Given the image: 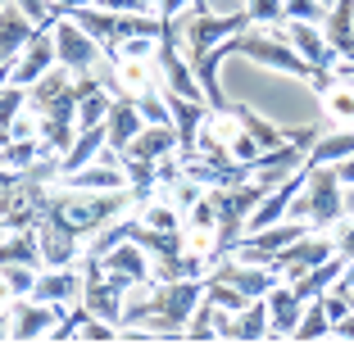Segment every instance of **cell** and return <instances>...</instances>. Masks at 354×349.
I'll return each mask as SVG.
<instances>
[{
    "mask_svg": "<svg viewBox=\"0 0 354 349\" xmlns=\"http://www.w3.org/2000/svg\"><path fill=\"white\" fill-rule=\"evenodd\" d=\"M0 263L46 267V258H41V240H37V232H5V245H0Z\"/></svg>",
    "mask_w": 354,
    "mask_h": 349,
    "instance_id": "cell-18",
    "label": "cell"
},
{
    "mask_svg": "<svg viewBox=\"0 0 354 349\" xmlns=\"http://www.w3.org/2000/svg\"><path fill=\"white\" fill-rule=\"evenodd\" d=\"M236 118H241V127H245V132H250L254 141L263 145V150H272V145H286V141H291V127L268 123L263 113H254L250 104H241V100H236Z\"/></svg>",
    "mask_w": 354,
    "mask_h": 349,
    "instance_id": "cell-19",
    "label": "cell"
},
{
    "mask_svg": "<svg viewBox=\"0 0 354 349\" xmlns=\"http://www.w3.org/2000/svg\"><path fill=\"white\" fill-rule=\"evenodd\" d=\"M332 336H341V340H354V313H350V318H341V322H336V327H332Z\"/></svg>",
    "mask_w": 354,
    "mask_h": 349,
    "instance_id": "cell-31",
    "label": "cell"
},
{
    "mask_svg": "<svg viewBox=\"0 0 354 349\" xmlns=\"http://www.w3.org/2000/svg\"><path fill=\"white\" fill-rule=\"evenodd\" d=\"M263 299H268V313H272L268 340H291L295 327H300V318H304V304H309V299H304L291 281H277Z\"/></svg>",
    "mask_w": 354,
    "mask_h": 349,
    "instance_id": "cell-9",
    "label": "cell"
},
{
    "mask_svg": "<svg viewBox=\"0 0 354 349\" xmlns=\"http://www.w3.org/2000/svg\"><path fill=\"white\" fill-rule=\"evenodd\" d=\"M327 0H286V23L300 19V23H323L327 19Z\"/></svg>",
    "mask_w": 354,
    "mask_h": 349,
    "instance_id": "cell-24",
    "label": "cell"
},
{
    "mask_svg": "<svg viewBox=\"0 0 354 349\" xmlns=\"http://www.w3.org/2000/svg\"><path fill=\"white\" fill-rule=\"evenodd\" d=\"M82 290H86L82 263H77V267H41V281H37V295H32V299L73 308V304H82Z\"/></svg>",
    "mask_w": 354,
    "mask_h": 349,
    "instance_id": "cell-12",
    "label": "cell"
},
{
    "mask_svg": "<svg viewBox=\"0 0 354 349\" xmlns=\"http://www.w3.org/2000/svg\"><path fill=\"white\" fill-rule=\"evenodd\" d=\"M332 336V318H327V308H323V299H309L304 304V318H300V327H295V336L291 340H327Z\"/></svg>",
    "mask_w": 354,
    "mask_h": 349,
    "instance_id": "cell-22",
    "label": "cell"
},
{
    "mask_svg": "<svg viewBox=\"0 0 354 349\" xmlns=\"http://www.w3.org/2000/svg\"><path fill=\"white\" fill-rule=\"evenodd\" d=\"M286 37H291V46L313 64V68L332 73L336 64H341V55H336V50H332V41H327L323 23H300V19H291V23H286Z\"/></svg>",
    "mask_w": 354,
    "mask_h": 349,
    "instance_id": "cell-11",
    "label": "cell"
},
{
    "mask_svg": "<svg viewBox=\"0 0 354 349\" xmlns=\"http://www.w3.org/2000/svg\"><path fill=\"white\" fill-rule=\"evenodd\" d=\"M50 68H59V50H55V23L50 28H37V37L28 41V50L19 55L10 73H5V82H19V86H37Z\"/></svg>",
    "mask_w": 354,
    "mask_h": 349,
    "instance_id": "cell-7",
    "label": "cell"
},
{
    "mask_svg": "<svg viewBox=\"0 0 354 349\" xmlns=\"http://www.w3.org/2000/svg\"><path fill=\"white\" fill-rule=\"evenodd\" d=\"M37 281H41V267L0 263V286H5V299H32V295H37Z\"/></svg>",
    "mask_w": 354,
    "mask_h": 349,
    "instance_id": "cell-20",
    "label": "cell"
},
{
    "mask_svg": "<svg viewBox=\"0 0 354 349\" xmlns=\"http://www.w3.org/2000/svg\"><path fill=\"white\" fill-rule=\"evenodd\" d=\"M109 145V127H82V136L73 141V150L64 154L59 164H64V173H77V168H86V164H95L100 159V150Z\"/></svg>",
    "mask_w": 354,
    "mask_h": 349,
    "instance_id": "cell-17",
    "label": "cell"
},
{
    "mask_svg": "<svg viewBox=\"0 0 354 349\" xmlns=\"http://www.w3.org/2000/svg\"><path fill=\"white\" fill-rule=\"evenodd\" d=\"M136 109L146 123H173V109H168V95H164V82L150 86V91H136Z\"/></svg>",
    "mask_w": 354,
    "mask_h": 349,
    "instance_id": "cell-23",
    "label": "cell"
},
{
    "mask_svg": "<svg viewBox=\"0 0 354 349\" xmlns=\"http://www.w3.org/2000/svg\"><path fill=\"white\" fill-rule=\"evenodd\" d=\"M345 218H354V186H345Z\"/></svg>",
    "mask_w": 354,
    "mask_h": 349,
    "instance_id": "cell-33",
    "label": "cell"
},
{
    "mask_svg": "<svg viewBox=\"0 0 354 349\" xmlns=\"http://www.w3.org/2000/svg\"><path fill=\"white\" fill-rule=\"evenodd\" d=\"M332 236H336V249H341V254H345V258L354 263V218H341Z\"/></svg>",
    "mask_w": 354,
    "mask_h": 349,
    "instance_id": "cell-30",
    "label": "cell"
},
{
    "mask_svg": "<svg viewBox=\"0 0 354 349\" xmlns=\"http://www.w3.org/2000/svg\"><path fill=\"white\" fill-rule=\"evenodd\" d=\"M268 327H272L268 299H250L236 313V340H268Z\"/></svg>",
    "mask_w": 354,
    "mask_h": 349,
    "instance_id": "cell-21",
    "label": "cell"
},
{
    "mask_svg": "<svg viewBox=\"0 0 354 349\" xmlns=\"http://www.w3.org/2000/svg\"><path fill=\"white\" fill-rule=\"evenodd\" d=\"M332 254H341L336 249V236H327L323 227H309L300 240H291V245L277 254V263H281V277L286 281H295L300 272H309V267H318V263H327Z\"/></svg>",
    "mask_w": 354,
    "mask_h": 349,
    "instance_id": "cell-6",
    "label": "cell"
},
{
    "mask_svg": "<svg viewBox=\"0 0 354 349\" xmlns=\"http://www.w3.org/2000/svg\"><path fill=\"white\" fill-rule=\"evenodd\" d=\"M37 28H41V23L28 19V14H23L14 0L5 5V14H0V68H5V73L19 64V55L28 50V41L37 37Z\"/></svg>",
    "mask_w": 354,
    "mask_h": 349,
    "instance_id": "cell-10",
    "label": "cell"
},
{
    "mask_svg": "<svg viewBox=\"0 0 354 349\" xmlns=\"http://www.w3.org/2000/svg\"><path fill=\"white\" fill-rule=\"evenodd\" d=\"M104 127H109V150H118V154H123L141 132H146V118H141V109H136V95H132V91L114 95Z\"/></svg>",
    "mask_w": 354,
    "mask_h": 349,
    "instance_id": "cell-14",
    "label": "cell"
},
{
    "mask_svg": "<svg viewBox=\"0 0 354 349\" xmlns=\"http://www.w3.org/2000/svg\"><path fill=\"white\" fill-rule=\"evenodd\" d=\"M59 10H82V5H91V0H55Z\"/></svg>",
    "mask_w": 354,
    "mask_h": 349,
    "instance_id": "cell-32",
    "label": "cell"
},
{
    "mask_svg": "<svg viewBox=\"0 0 354 349\" xmlns=\"http://www.w3.org/2000/svg\"><path fill=\"white\" fill-rule=\"evenodd\" d=\"M245 28H254L250 10H232V14H200V10H187L182 14V23H177V41H182V50H187V59H196V55H209L214 46H223L227 37H241Z\"/></svg>",
    "mask_w": 354,
    "mask_h": 349,
    "instance_id": "cell-3",
    "label": "cell"
},
{
    "mask_svg": "<svg viewBox=\"0 0 354 349\" xmlns=\"http://www.w3.org/2000/svg\"><path fill=\"white\" fill-rule=\"evenodd\" d=\"M91 5L114 14H159V0H91Z\"/></svg>",
    "mask_w": 354,
    "mask_h": 349,
    "instance_id": "cell-28",
    "label": "cell"
},
{
    "mask_svg": "<svg viewBox=\"0 0 354 349\" xmlns=\"http://www.w3.org/2000/svg\"><path fill=\"white\" fill-rule=\"evenodd\" d=\"M55 50H59V64L73 68V73H91V68H100V59H104V46L95 41L73 14H59V19H55Z\"/></svg>",
    "mask_w": 354,
    "mask_h": 349,
    "instance_id": "cell-5",
    "label": "cell"
},
{
    "mask_svg": "<svg viewBox=\"0 0 354 349\" xmlns=\"http://www.w3.org/2000/svg\"><path fill=\"white\" fill-rule=\"evenodd\" d=\"M100 263H104V272H109L114 281H123L127 290L155 277V258H150V249L141 245V240H123V245H114L109 254H100Z\"/></svg>",
    "mask_w": 354,
    "mask_h": 349,
    "instance_id": "cell-8",
    "label": "cell"
},
{
    "mask_svg": "<svg viewBox=\"0 0 354 349\" xmlns=\"http://www.w3.org/2000/svg\"><path fill=\"white\" fill-rule=\"evenodd\" d=\"M254 23H286V0H245Z\"/></svg>",
    "mask_w": 354,
    "mask_h": 349,
    "instance_id": "cell-25",
    "label": "cell"
},
{
    "mask_svg": "<svg viewBox=\"0 0 354 349\" xmlns=\"http://www.w3.org/2000/svg\"><path fill=\"white\" fill-rule=\"evenodd\" d=\"M345 267H350V258H345V254H332L327 263H318V267H309V272H300V277H295L291 286L300 290L304 299H318V295H327V290H332L336 281H341Z\"/></svg>",
    "mask_w": 354,
    "mask_h": 349,
    "instance_id": "cell-16",
    "label": "cell"
},
{
    "mask_svg": "<svg viewBox=\"0 0 354 349\" xmlns=\"http://www.w3.org/2000/svg\"><path fill=\"white\" fill-rule=\"evenodd\" d=\"M232 154H236L241 164H254V159H259V154H263V145H259V141H254V136H250V132H241V136H236V141H232Z\"/></svg>",
    "mask_w": 354,
    "mask_h": 349,
    "instance_id": "cell-29",
    "label": "cell"
},
{
    "mask_svg": "<svg viewBox=\"0 0 354 349\" xmlns=\"http://www.w3.org/2000/svg\"><path fill=\"white\" fill-rule=\"evenodd\" d=\"M323 109H327V118L332 123H341V127H354V64H336L332 68V82L323 86Z\"/></svg>",
    "mask_w": 354,
    "mask_h": 349,
    "instance_id": "cell-15",
    "label": "cell"
},
{
    "mask_svg": "<svg viewBox=\"0 0 354 349\" xmlns=\"http://www.w3.org/2000/svg\"><path fill=\"white\" fill-rule=\"evenodd\" d=\"M37 240H41L46 267H77L86 258L82 236H73V232H68V227H59V223H41V227H37Z\"/></svg>",
    "mask_w": 354,
    "mask_h": 349,
    "instance_id": "cell-13",
    "label": "cell"
},
{
    "mask_svg": "<svg viewBox=\"0 0 354 349\" xmlns=\"http://www.w3.org/2000/svg\"><path fill=\"white\" fill-rule=\"evenodd\" d=\"M236 55L254 59L259 68H277V73H286V77L313 82L318 91H323V86L332 82V73L313 68V64H309V59H304V55L291 46V37L272 32V23H254V28H245V32H241V37H236Z\"/></svg>",
    "mask_w": 354,
    "mask_h": 349,
    "instance_id": "cell-1",
    "label": "cell"
},
{
    "mask_svg": "<svg viewBox=\"0 0 354 349\" xmlns=\"http://www.w3.org/2000/svg\"><path fill=\"white\" fill-rule=\"evenodd\" d=\"M68 318V304H46V299H5V340L10 345H32L59 331Z\"/></svg>",
    "mask_w": 354,
    "mask_h": 349,
    "instance_id": "cell-4",
    "label": "cell"
},
{
    "mask_svg": "<svg viewBox=\"0 0 354 349\" xmlns=\"http://www.w3.org/2000/svg\"><path fill=\"white\" fill-rule=\"evenodd\" d=\"M14 5H19V10L28 14V19H37L41 28H50V23H55V19L64 14L59 5H55V0H14Z\"/></svg>",
    "mask_w": 354,
    "mask_h": 349,
    "instance_id": "cell-26",
    "label": "cell"
},
{
    "mask_svg": "<svg viewBox=\"0 0 354 349\" xmlns=\"http://www.w3.org/2000/svg\"><path fill=\"white\" fill-rule=\"evenodd\" d=\"M187 227H214V232H218V205H214V196L196 200V205L187 209Z\"/></svg>",
    "mask_w": 354,
    "mask_h": 349,
    "instance_id": "cell-27",
    "label": "cell"
},
{
    "mask_svg": "<svg viewBox=\"0 0 354 349\" xmlns=\"http://www.w3.org/2000/svg\"><path fill=\"white\" fill-rule=\"evenodd\" d=\"M291 218L323 227V232L345 218V182L336 173V164H309V177H304V191L291 205Z\"/></svg>",
    "mask_w": 354,
    "mask_h": 349,
    "instance_id": "cell-2",
    "label": "cell"
}]
</instances>
